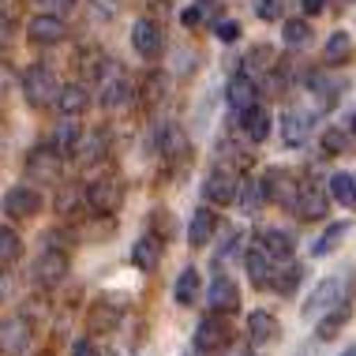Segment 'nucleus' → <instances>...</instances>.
<instances>
[{
	"mask_svg": "<svg viewBox=\"0 0 356 356\" xmlns=\"http://www.w3.org/2000/svg\"><path fill=\"white\" fill-rule=\"evenodd\" d=\"M56 109H60V117H83L86 109H90V86L86 83H64L60 94H56Z\"/></svg>",
	"mask_w": 356,
	"mask_h": 356,
	"instance_id": "obj_17",
	"label": "nucleus"
},
{
	"mask_svg": "<svg viewBox=\"0 0 356 356\" xmlns=\"http://www.w3.org/2000/svg\"><path fill=\"white\" fill-rule=\"evenodd\" d=\"M147 4L154 8V12H161V8H172V0H147Z\"/></svg>",
	"mask_w": 356,
	"mask_h": 356,
	"instance_id": "obj_53",
	"label": "nucleus"
},
{
	"mask_svg": "<svg viewBox=\"0 0 356 356\" xmlns=\"http://www.w3.org/2000/svg\"><path fill=\"white\" fill-rule=\"evenodd\" d=\"M15 289H19V282H15V274L12 270H0V304H8L15 296Z\"/></svg>",
	"mask_w": 356,
	"mask_h": 356,
	"instance_id": "obj_47",
	"label": "nucleus"
},
{
	"mask_svg": "<svg viewBox=\"0 0 356 356\" xmlns=\"http://www.w3.org/2000/svg\"><path fill=\"white\" fill-rule=\"evenodd\" d=\"M345 300V282L341 277H326V282H319L312 289V296L304 300V319H319V315H326L330 307H338Z\"/></svg>",
	"mask_w": 356,
	"mask_h": 356,
	"instance_id": "obj_8",
	"label": "nucleus"
},
{
	"mask_svg": "<svg viewBox=\"0 0 356 356\" xmlns=\"http://www.w3.org/2000/svg\"><path fill=\"white\" fill-rule=\"evenodd\" d=\"M165 86H169L165 75L150 72V75H143V83H139V98L147 102V105H161V98H165Z\"/></svg>",
	"mask_w": 356,
	"mask_h": 356,
	"instance_id": "obj_35",
	"label": "nucleus"
},
{
	"mask_svg": "<svg viewBox=\"0 0 356 356\" xmlns=\"http://www.w3.org/2000/svg\"><path fill=\"white\" fill-rule=\"evenodd\" d=\"M15 83H19L15 68H12V64H4V60H0V109H4V105H8V98H12Z\"/></svg>",
	"mask_w": 356,
	"mask_h": 356,
	"instance_id": "obj_40",
	"label": "nucleus"
},
{
	"mask_svg": "<svg viewBox=\"0 0 356 356\" xmlns=\"http://www.w3.org/2000/svg\"><path fill=\"white\" fill-rule=\"evenodd\" d=\"M259 248H263L270 259H293V236H289L285 229H263Z\"/></svg>",
	"mask_w": 356,
	"mask_h": 356,
	"instance_id": "obj_29",
	"label": "nucleus"
},
{
	"mask_svg": "<svg viewBox=\"0 0 356 356\" xmlns=\"http://www.w3.org/2000/svg\"><path fill=\"white\" fill-rule=\"evenodd\" d=\"M244 270H248V277H252L255 289H266V285H270V277H274V259L255 244V248H248V252H244Z\"/></svg>",
	"mask_w": 356,
	"mask_h": 356,
	"instance_id": "obj_20",
	"label": "nucleus"
},
{
	"mask_svg": "<svg viewBox=\"0 0 356 356\" xmlns=\"http://www.w3.org/2000/svg\"><path fill=\"white\" fill-rule=\"evenodd\" d=\"M225 102H229V109H236V113H244L248 105H255V79L248 72H240L229 79L225 86Z\"/></svg>",
	"mask_w": 356,
	"mask_h": 356,
	"instance_id": "obj_21",
	"label": "nucleus"
},
{
	"mask_svg": "<svg viewBox=\"0 0 356 356\" xmlns=\"http://www.w3.org/2000/svg\"><path fill=\"white\" fill-rule=\"evenodd\" d=\"M26 38H31L34 45H60L64 38H68V23H64V15L42 12L26 23Z\"/></svg>",
	"mask_w": 356,
	"mask_h": 356,
	"instance_id": "obj_11",
	"label": "nucleus"
},
{
	"mask_svg": "<svg viewBox=\"0 0 356 356\" xmlns=\"http://www.w3.org/2000/svg\"><path fill=\"white\" fill-rule=\"evenodd\" d=\"M42 207H45V199L34 184H19L4 195V214L8 218H34V214H42Z\"/></svg>",
	"mask_w": 356,
	"mask_h": 356,
	"instance_id": "obj_12",
	"label": "nucleus"
},
{
	"mask_svg": "<svg viewBox=\"0 0 356 356\" xmlns=\"http://www.w3.org/2000/svg\"><path fill=\"white\" fill-rule=\"evenodd\" d=\"M236 191H240V177H236V169L233 165H214L207 172V180H203V195L210 199V207H229L236 199Z\"/></svg>",
	"mask_w": 356,
	"mask_h": 356,
	"instance_id": "obj_3",
	"label": "nucleus"
},
{
	"mask_svg": "<svg viewBox=\"0 0 356 356\" xmlns=\"http://www.w3.org/2000/svg\"><path fill=\"white\" fill-rule=\"evenodd\" d=\"M323 56H326V64H345L353 56V34L349 31H334L323 45Z\"/></svg>",
	"mask_w": 356,
	"mask_h": 356,
	"instance_id": "obj_30",
	"label": "nucleus"
},
{
	"mask_svg": "<svg viewBox=\"0 0 356 356\" xmlns=\"http://www.w3.org/2000/svg\"><path fill=\"white\" fill-rule=\"evenodd\" d=\"M150 233L154 236H158V240H169L172 236V218H169V210H154V214H150Z\"/></svg>",
	"mask_w": 356,
	"mask_h": 356,
	"instance_id": "obj_42",
	"label": "nucleus"
},
{
	"mask_svg": "<svg viewBox=\"0 0 356 356\" xmlns=\"http://www.w3.org/2000/svg\"><path fill=\"white\" fill-rule=\"evenodd\" d=\"M75 158H79L83 165H98V161L105 158V131H83Z\"/></svg>",
	"mask_w": 356,
	"mask_h": 356,
	"instance_id": "obj_31",
	"label": "nucleus"
},
{
	"mask_svg": "<svg viewBox=\"0 0 356 356\" xmlns=\"http://www.w3.org/2000/svg\"><path fill=\"white\" fill-rule=\"evenodd\" d=\"M86 207L94 210V214H117L124 207V184L117 177H98L90 188H86Z\"/></svg>",
	"mask_w": 356,
	"mask_h": 356,
	"instance_id": "obj_5",
	"label": "nucleus"
},
{
	"mask_svg": "<svg viewBox=\"0 0 356 356\" xmlns=\"http://www.w3.org/2000/svg\"><path fill=\"white\" fill-rule=\"evenodd\" d=\"M131 94H136V86H131L128 72H124L117 60H105L102 72H98V105L105 113H117L131 102Z\"/></svg>",
	"mask_w": 356,
	"mask_h": 356,
	"instance_id": "obj_1",
	"label": "nucleus"
},
{
	"mask_svg": "<svg viewBox=\"0 0 356 356\" xmlns=\"http://www.w3.org/2000/svg\"><path fill=\"white\" fill-rule=\"evenodd\" d=\"M199 289H203V277H199L195 266H188V270H180L177 285H172V300H177L180 307H191L199 300Z\"/></svg>",
	"mask_w": 356,
	"mask_h": 356,
	"instance_id": "obj_26",
	"label": "nucleus"
},
{
	"mask_svg": "<svg viewBox=\"0 0 356 356\" xmlns=\"http://www.w3.org/2000/svg\"><path fill=\"white\" fill-rule=\"evenodd\" d=\"M218 12H221V0H195V4L180 15V23H184V26H199V23H207V19H214Z\"/></svg>",
	"mask_w": 356,
	"mask_h": 356,
	"instance_id": "obj_36",
	"label": "nucleus"
},
{
	"mask_svg": "<svg viewBox=\"0 0 356 356\" xmlns=\"http://www.w3.org/2000/svg\"><path fill=\"white\" fill-rule=\"evenodd\" d=\"M307 136H312V113H307V109H285L282 139L289 143V147H304Z\"/></svg>",
	"mask_w": 356,
	"mask_h": 356,
	"instance_id": "obj_18",
	"label": "nucleus"
},
{
	"mask_svg": "<svg viewBox=\"0 0 356 356\" xmlns=\"http://www.w3.org/2000/svg\"><path fill=\"white\" fill-rule=\"evenodd\" d=\"M68 266H72V259H68L64 248H45V252L38 255V263H34V282L53 289V285H60L64 277H68Z\"/></svg>",
	"mask_w": 356,
	"mask_h": 356,
	"instance_id": "obj_9",
	"label": "nucleus"
},
{
	"mask_svg": "<svg viewBox=\"0 0 356 356\" xmlns=\"http://www.w3.org/2000/svg\"><path fill=\"white\" fill-rule=\"evenodd\" d=\"M207 304H210V312H218V315H233L240 307V289L233 285V277L218 274L207 289Z\"/></svg>",
	"mask_w": 356,
	"mask_h": 356,
	"instance_id": "obj_15",
	"label": "nucleus"
},
{
	"mask_svg": "<svg viewBox=\"0 0 356 356\" xmlns=\"http://www.w3.org/2000/svg\"><path fill=\"white\" fill-rule=\"evenodd\" d=\"M19 86H23V98L31 109H49V105H56V94H60V83H56L53 68H45V64H31L19 75Z\"/></svg>",
	"mask_w": 356,
	"mask_h": 356,
	"instance_id": "obj_2",
	"label": "nucleus"
},
{
	"mask_svg": "<svg viewBox=\"0 0 356 356\" xmlns=\"http://www.w3.org/2000/svg\"><path fill=\"white\" fill-rule=\"evenodd\" d=\"M19 252H23V240H19L15 229H8V225H0V266H12Z\"/></svg>",
	"mask_w": 356,
	"mask_h": 356,
	"instance_id": "obj_38",
	"label": "nucleus"
},
{
	"mask_svg": "<svg viewBox=\"0 0 356 356\" xmlns=\"http://www.w3.org/2000/svg\"><path fill=\"white\" fill-rule=\"evenodd\" d=\"M72 356H98V345H94L90 338H79L72 345Z\"/></svg>",
	"mask_w": 356,
	"mask_h": 356,
	"instance_id": "obj_49",
	"label": "nucleus"
},
{
	"mask_svg": "<svg viewBox=\"0 0 356 356\" xmlns=\"http://www.w3.org/2000/svg\"><path fill=\"white\" fill-rule=\"evenodd\" d=\"M117 319H120V307L109 300H98L90 307V315H86V326H90V334H113Z\"/></svg>",
	"mask_w": 356,
	"mask_h": 356,
	"instance_id": "obj_28",
	"label": "nucleus"
},
{
	"mask_svg": "<svg viewBox=\"0 0 356 356\" xmlns=\"http://www.w3.org/2000/svg\"><path fill=\"white\" fill-rule=\"evenodd\" d=\"M214 34H218V42H236L240 38V23H233V19H221V23H214Z\"/></svg>",
	"mask_w": 356,
	"mask_h": 356,
	"instance_id": "obj_46",
	"label": "nucleus"
},
{
	"mask_svg": "<svg viewBox=\"0 0 356 356\" xmlns=\"http://www.w3.org/2000/svg\"><path fill=\"white\" fill-rule=\"evenodd\" d=\"M293 210H296V214H300L304 221H319V218H326V210H330V195H326L319 184L304 180V184H296Z\"/></svg>",
	"mask_w": 356,
	"mask_h": 356,
	"instance_id": "obj_10",
	"label": "nucleus"
},
{
	"mask_svg": "<svg viewBox=\"0 0 356 356\" xmlns=\"http://www.w3.org/2000/svg\"><path fill=\"white\" fill-rule=\"evenodd\" d=\"M34 338V323L26 315H8L0 319V353L4 356H23Z\"/></svg>",
	"mask_w": 356,
	"mask_h": 356,
	"instance_id": "obj_7",
	"label": "nucleus"
},
{
	"mask_svg": "<svg viewBox=\"0 0 356 356\" xmlns=\"http://www.w3.org/2000/svg\"><path fill=\"white\" fill-rule=\"evenodd\" d=\"M8 150V136H4V128H0V154Z\"/></svg>",
	"mask_w": 356,
	"mask_h": 356,
	"instance_id": "obj_54",
	"label": "nucleus"
},
{
	"mask_svg": "<svg viewBox=\"0 0 356 356\" xmlns=\"http://www.w3.org/2000/svg\"><path fill=\"white\" fill-rule=\"evenodd\" d=\"M300 282H304V266H296V263H289L285 270H277V274L270 277V285H274L282 296H293Z\"/></svg>",
	"mask_w": 356,
	"mask_h": 356,
	"instance_id": "obj_37",
	"label": "nucleus"
},
{
	"mask_svg": "<svg viewBox=\"0 0 356 356\" xmlns=\"http://www.w3.org/2000/svg\"><path fill=\"white\" fill-rule=\"evenodd\" d=\"M131 49H136L147 64L161 60V53H165V34H161V26L154 23V19H136V26H131Z\"/></svg>",
	"mask_w": 356,
	"mask_h": 356,
	"instance_id": "obj_6",
	"label": "nucleus"
},
{
	"mask_svg": "<svg viewBox=\"0 0 356 356\" xmlns=\"http://www.w3.org/2000/svg\"><path fill=\"white\" fill-rule=\"evenodd\" d=\"M154 143H158V154L161 158H188V136H184V128L180 124H172V120H165V124H158L154 128Z\"/></svg>",
	"mask_w": 356,
	"mask_h": 356,
	"instance_id": "obj_16",
	"label": "nucleus"
},
{
	"mask_svg": "<svg viewBox=\"0 0 356 356\" xmlns=\"http://www.w3.org/2000/svg\"><path fill=\"white\" fill-rule=\"evenodd\" d=\"M90 4V15L98 19V23H109V19H117L120 12V0H86Z\"/></svg>",
	"mask_w": 356,
	"mask_h": 356,
	"instance_id": "obj_41",
	"label": "nucleus"
},
{
	"mask_svg": "<svg viewBox=\"0 0 356 356\" xmlns=\"http://www.w3.org/2000/svg\"><path fill=\"white\" fill-rule=\"evenodd\" d=\"M263 191H266V203H282L293 210V199H296V180L289 169H266L263 177Z\"/></svg>",
	"mask_w": 356,
	"mask_h": 356,
	"instance_id": "obj_14",
	"label": "nucleus"
},
{
	"mask_svg": "<svg viewBox=\"0 0 356 356\" xmlns=\"http://www.w3.org/2000/svg\"><path fill=\"white\" fill-rule=\"evenodd\" d=\"M214 229H218V214H214V207H199L195 214H191V225H188V244H191V248L210 244Z\"/></svg>",
	"mask_w": 356,
	"mask_h": 356,
	"instance_id": "obj_22",
	"label": "nucleus"
},
{
	"mask_svg": "<svg viewBox=\"0 0 356 356\" xmlns=\"http://www.w3.org/2000/svg\"><path fill=\"white\" fill-rule=\"evenodd\" d=\"M255 15L263 19V23H274V19L282 15V0H255Z\"/></svg>",
	"mask_w": 356,
	"mask_h": 356,
	"instance_id": "obj_43",
	"label": "nucleus"
},
{
	"mask_svg": "<svg viewBox=\"0 0 356 356\" xmlns=\"http://www.w3.org/2000/svg\"><path fill=\"white\" fill-rule=\"evenodd\" d=\"M349 319H353V307L341 300L338 307H330L326 315H319V326H315V338H319V341H334V338H338V334L345 330V323H349Z\"/></svg>",
	"mask_w": 356,
	"mask_h": 356,
	"instance_id": "obj_23",
	"label": "nucleus"
},
{
	"mask_svg": "<svg viewBox=\"0 0 356 356\" xmlns=\"http://www.w3.org/2000/svg\"><path fill=\"white\" fill-rule=\"evenodd\" d=\"M26 180L31 184H56L60 180V154L53 143H42L26 154Z\"/></svg>",
	"mask_w": 356,
	"mask_h": 356,
	"instance_id": "obj_4",
	"label": "nucleus"
},
{
	"mask_svg": "<svg viewBox=\"0 0 356 356\" xmlns=\"http://www.w3.org/2000/svg\"><path fill=\"white\" fill-rule=\"evenodd\" d=\"M38 356H53V353H38Z\"/></svg>",
	"mask_w": 356,
	"mask_h": 356,
	"instance_id": "obj_56",
	"label": "nucleus"
},
{
	"mask_svg": "<svg viewBox=\"0 0 356 356\" xmlns=\"http://www.w3.org/2000/svg\"><path fill=\"white\" fill-rule=\"evenodd\" d=\"M12 34H15V23L0 15V49H8V45H12Z\"/></svg>",
	"mask_w": 356,
	"mask_h": 356,
	"instance_id": "obj_50",
	"label": "nucleus"
},
{
	"mask_svg": "<svg viewBox=\"0 0 356 356\" xmlns=\"http://www.w3.org/2000/svg\"><path fill=\"white\" fill-rule=\"evenodd\" d=\"M240 128H244V136L252 143H263L266 136H270V113L263 109V105H248L244 113H240Z\"/></svg>",
	"mask_w": 356,
	"mask_h": 356,
	"instance_id": "obj_24",
	"label": "nucleus"
},
{
	"mask_svg": "<svg viewBox=\"0 0 356 356\" xmlns=\"http://www.w3.org/2000/svg\"><path fill=\"white\" fill-rule=\"evenodd\" d=\"M225 345H229V323H225V315H218V312L203 315L199 326H195V349L214 353V349H225Z\"/></svg>",
	"mask_w": 356,
	"mask_h": 356,
	"instance_id": "obj_13",
	"label": "nucleus"
},
{
	"mask_svg": "<svg viewBox=\"0 0 356 356\" xmlns=\"http://www.w3.org/2000/svg\"><path fill=\"white\" fill-rule=\"evenodd\" d=\"M236 199H240V207H244V214H259V210H263V203H266L263 180H248V184H240Z\"/></svg>",
	"mask_w": 356,
	"mask_h": 356,
	"instance_id": "obj_33",
	"label": "nucleus"
},
{
	"mask_svg": "<svg viewBox=\"0 0 356 356\" xmlns=\"http://www.w3.org/2000/svg\"><path fill=\"white\" fill-rule=\"evenodd\" d=\"M300 8H304V15H319L326 8V0H300Z\"/></svg>",
	"mask_w": 356,
	"mask_h": 356,
	"instance_id": "obj_51",
	"label": "nucleus"
},
{
	"mask_svg": "<svg viewBox=\"0 0 356 356\" xmlns=\"http://www.w3.org/2000/svg\"><path fill=\"white\" fill-rule=\"evenodd\" d=\"M353 136H356V113H353Z\"/></svg>",
	"mask_w": 356,
	"mask_h": 356,
	"instance_id": "obj_55",
	"label": "nucleus"
},
{
	"mask_svg": "<svg viewBox=\"0 0 356 356\" xmlns=\"http://www.w3.org/2000/svg\"><path fill=\"white\" fill-rule=\"evenodd\" d=\"M38 4H42L45 12H53V15H68L75 8V0H38Z\"/></svg>",
	"mask_w": 356,
	"mask_h": 356,
	"instance_id": "obj_48",
	"label": "nucleus"
},
{
	"mask_svg": "<svg viewBox=\"0 0 356 356\" xmlns=\"http://www.w3.org/2000/svg\"><path fill=\"white\" fill-rule=\"evenodd\" d=\"M161 248H165V240H158L154 233H143V236L136 240V248H131V263H136L143 274L158 270V263H161Z\"/></svg>",
	"mask_w": 356,
	"mask_h": 356,
	"instance_id": "obj_19",
	"label": "nucleus"
},
{
	"mask_svg": "<svg viewBox=\"0 0 356 356\" xmlns=\"http://www.w3.org/2000/svg\"><path fill=\"white\" fill-rule=\"evenodd\" d=\"M277 334H282V323H277L270 312H252L248 315V338H252V345H270Z\"/></svg>",
	"mask_w": 356,
	"mask_h": 356,
	"instance_id": "obj_25",
	"label": "nucleus"
},
{
	"mask_svg": "<svg viewBox=\"0 0 356 356\" xmlns=\"http://www.w3.org/2000/svg\"><path fill=\"white\" fill-rule=\"evenodd\" d=\"M345 233H349V221H334V225L326 229V233H323V236H319V240H315V244H312V255H315V259L330 255L334 248L341 244V236H345Z\"/></svg>",
	"mask_w": 356,
	"mask_h": 356,
	"instance_id": "obj_34",
	"label": "nucleus"
},
{
	"mask_svg": "<svg viewBox=\"0 0 356 356\" xmlns=\"http://www.w3.org/2000/svg\"><path fill=\"white\" fill-rule=\"evenodd\" d=\"M240 240H244V233H229V236H225V244H221V252L214 255V266H221L229 255H236V252H240Z\"/></svg>",
	"mask_w": 356,
	"mask_h": 356,
	"instance_id": "obj_45",
	"label": "nucleus"
},
{
	"mask_svg": "<svg viewBox=\"0 0 356 356\" xmlns=\"http://www.w3.org/2000/svg\"><path fill=\"white\" fill-rule=\"evenodd\" d=\"M285 45L289 49H304V45H312V26H307V19H289L285 23Z\"/></svg>",
	"mask_w": 356,
	"mask_h": 356,
	"instance_id": "obj_39",
	"label": "nucleus"
},
{
	"mask_svg": "<svg viewBox=\"0 0 356 356\" xmlns=\"http://www.w3.org/2000/svg\"><path fill=\"white\" fill-rule=\"evenodd\" d=\"M79 139H83V124H75V117H64V124L56 128L53 147H56V154H60V158H75Z\"/></svg>",
	"mask_w": 356,
	"mask_h": 356,
	"instance_id": "obj_27",
	"label": "nucleus"
},
{
	"mask_svg": "<svg viewBox=\"0 0 356 356\" xmlns=\"http://www.w3.org/2000/svg\"><path fill=\"white\" fill-rule=\"evenodd\" d=\"M330 199H338L341 207H356V177L353 172H334L330 177Z\"/></svg>",
	"mask_w": 356,
	"mask_h": 356,
	"instance_id": "obj_32",
	"label": "nucleus"
},
{
	"mask_svg": "<svg viewBox=\"0 0 356 356\" xmlns=\"http://www.w3.org/2000/svg\"><path fill=\"white\" fill-rule=\"evenodd\" d=\"M221 356H252V349H248V345H233V349H225Z\"/></svg>",
	"mask_w": 356,
	"mask_h": 356,
	"instance_id": "obj_52",
	"label": "nucleus"
},
{
	"mask_svg": "<svg viewBox=\"0 0 356 356\" xmlns=\"http://www.w3.org/2000/svg\"><path fill=\"white\" fill-rule=\"evenodd\" d=\"M345 143H349V139H345V131H338V128L323 131V150H326V154H341Z\"/></svg>",
	"mask_w": 356,
	"mask_h": 356,
	"instance_id": "obj_44",
	"label": "nucleus"
}]
</instances>
